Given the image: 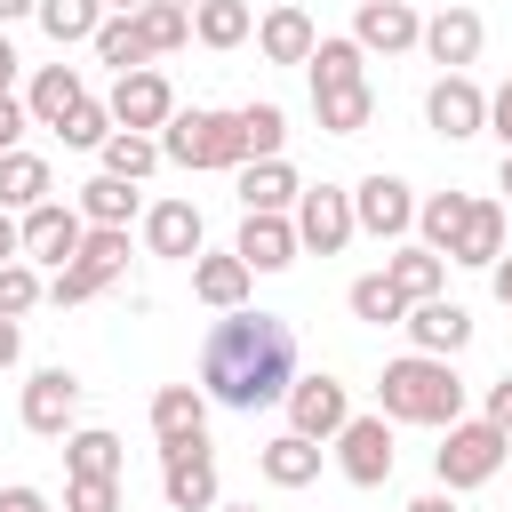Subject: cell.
Listing matches in <instances>:
<instances>
[{"label": "cell", "instance_id": "obj_1", "mask_svg": "<svg viewBox=\"0 0 512 512\" xmlns=\"http://www.w3.org/2000/svg\"><path fill=\"white\" fill-rule=\"evenodd\" d=\"M296 384V328L280 312H224L200 344V392L216 408H272L280 392Z\"/></svg>", "mask_w": 512, "mask_h": 512}, {"label": "cell", "instance_id": "obj_2", "mask_svg": "<svg viewBox=\"0 0 512 512\" xmlns=\"http://www.w3.org/2000/svg\"><path fill=\"white\" fill-rule=\"evenodd\" d=\"M376 408L392 424H456L464 416V376L440 352H408V360H392L376 376Z\"/></svg>", "mask_w": 512, "mask_h": 512}, {"label": "cell", "instance_id": "obj_3", "mask_svg": "<svg viewBox=\"0 0 512 512\" xmlns=\"http://www.w3.org/2000/svg\"><path fill=\"white\" fill-rule=\"evenodd\" d=\"M160 160H176V168H240L248 160L240 112H168L160 120Z\"/></svg>", "mask_w": 512, "mask_h": 512}, {"label": "cell", "instance_id": "obj_4", "mask_svg": "<svg viewBox=\"0 0 512 512\" xmlns=\"http://www.w3.org/2000/svg\"><path fill=\"white\" fill-rule=\"evenodd\" d=\"M440 432H448V440L432 448V472H440V488H448V496H464V488L496 480V472H504V456H512V440H504L488 416H480V424H464V416H456V424H440Z\"/></svg>", "mask_w": 512, "mask_h": 512}, {"label": "cell", "instance_id": "obj_5", "mask_svg": "<svg viewBox=\"0 0 512 512\" xmlns=\"http://www.w3.org/2000/svg\"><path fill=\"white\" fill-rule=\"evenodd\" d=\"M120 272H128V224H88L80 256L56 264V280H48V304H88V296H104Z\"/></svg>", "mask_w": 512, "mask_h": 512}, {"label": "cell", "instance_id": "obj_6", "mask_svg": "<svg viewBox=\"0 0 512 512\" xmlns=\"http://www.w3.org/2000/svg\"><path fill=\"white\" fill-rule=\"evenodd\" d=\"M16 240H24V264H72L80 256V240H88V216L72 208V200H40V208H24L16 216Z\"/></svg>", "mask_w": 512, "mask_h": 512}, {"label": "cell", "instance_id": "obj_7", "mask_svg": "<svg viewBox=\"0 0 512 512\" xmlns=\"http://www.w3.org/2000/svg\"><path fill=\"white\" fill-rule=\"evenodd\" d=\"M336 472H344L352 488H384V480H392V416H384V408L336 424Z\"/></svg>", "mask_w": 512, "mask_h": 512}, {"label": "cell", "instance_id": "obj_8", "mask_svg": "<svg viewBox=\"0 0 512 512\" xmlns=\"http://www.w3.org/2000/svg\"><path fill=\"white\" fill-rule=\"evenodd\" d=\"M160 496H168V512H216V448H208V432L160 448Z\"/></svg>", "mask_w": 512, "mask_h": 512}, {"label": "cell", "instance_id": "obj_9", "mask_svg": "<svg viewBox=\"0 0 512 512\" xmlns=\"http://www.w3.org/2000/svg\"><path fill=\"white\" fill-rule=\"evenodd\" d=\"M288 224H296V248H312V256H336L360 232L352 224V192H336V184H304L296 208H288Z\"/></svg>", "mask_w": 512, "mask_h": 512}, {"label": "cell", "instance_id": "obj_10", "mask_svg": "<svg viewBox=\"0 0 512 512\" xmlns=\"http://www.w3.org/2000/svg\"><path fill=\"white\" fill-rule=\"evenodd\" d=\"M352 224L360 232H376V240H400V232H416V192L400 184V176H360L352 184Z\"/></svg>", "mask_w": 512, "mask_h": 512}, {"label": "cell", "instance_id": "obj_11", "mask_svg": "<svg viewBox=\"0 0 512 512\" xmlns=\"http://www.w3.org/2000/svg\"><path fill=\"white\" fill-rule=\"evenodd\" d=\"M104 112H112V128H144V136H152V128L176 112V88H168L152 64H136V72H120V80H112Z\"/></svg>", "mask_w": 512, "mask_h": 512}, {"label": "cell", "instance_id": "obj_12", "mask_svg": "<svg viewBox=\"0 0 512 512\" xmlns=\"http://www.w3.org/2000/svg\"><path fill=\"white\" fill-rule=\"evenodd\" d=\"M424 120H432L448 144L480 136V128H488V96H480V80H472V72H440L432 96H424Z\"/></svg>", "mask_w": 512, "mask_h": 512}, {"label": "cell", "instance_id": "obj_13", "mask_svg": "<svg viewBox=\"0 0 512 512\" xmlns=\"http://www.w3.org/2000/svg\"><path fill=\"white\" fill-rule=\"evenodd\" d=\"M280 400H288V432H304V440H336V424L352 416V392L336 376H296Z\"/></svg>", "mask_w": 512, "mask_h": 512}, {"label": "cell", "instance_id": "obj_14", "mask_svg": "<svg viewBox=\"0 0 512 512\" xmlns=\"http://www.w3.org/2000/svg\"><path fill=\"white\" fill-rule=\"evenodd\" d=\"M480 40H488L480 8H440V16H424V32H416V48H424L440 72H464V64H480Z\"/></svg>", "mask_w": 512, "mask_h": 512}, {"label": "cell", "instance_id": "obj_15", "mask_svg": "<svg viewBox=\"0 0 512 512\" xmlns=\"http://www.w3.org/2000/svg\"><path fill=\"white\" fill-rule=\"evenodd\" d=\"M72 416H80V376H72V368H40V376L24 384V432L64 440Z\"/></svg>", "mask_w": 512, "mask_h": 512}, {"label": "cell", "instance_id": "obj_16", "mask_svg": "<svg viewBox=\"0 0 512 512\" xmlns=\"http://www.w3.org/2000/svg\"><path fill=\"white\" fill-rule=\"evenodd\" d=\"M400 328H408V344H416V352H440V360H456V352L472 344V312H464V304H448V296L408 304V312H400Z\"/></svg>", "mask_w": 512, "mask_h": 512}, {"label": "cell", "instance_id": "obj_17", "mask_svg": "<svg viewBox=\"0 0 512 512\" xmlns=\"http://www.w3.org/2000/svg\"><path fill=\"white\" fill-rule=\"evenodd\" d=\"M200 208L192 200H160V208H144V248L152 256H168V264H192L200 256Z\"/></svg>", "mask_w": 512, "mask_h": 512}, {"label": "cell", "instance_id": "obj_18", "mask_svg": "<svg viewBox=\"0 0 512 512\" xmlns=\"http://www.w3.org/2000/svg\"><path fill=\"white\" fill-rule=\"evenodd\" d=\"M416 32H424V16H416L408 0H360V16H352V40H360V48H376V56L416 48Z\"/></svg>", "mask_w": 512, "mask_h": 512}, {"label": "cell", "instance_id": "obj_19", "mask_svg": "<svg viewBox=\"0 0 512 512\" xmlns=\"http://www.w3.org/2000/svg\"><path fill=\"white\" fill-rule=\"evenodd\" d=\"M232 176H240V208H248V216H288L296 192H304L288 160H240Z\"/></svg>", "mask_w": 512, "mask_h": 512}, {"label": "cell", "instance_id": "obj_20", "mask_svg": "<svg viewBox=\"0 0 512 512\" xmlns=\"http://www.w3.org/2000/svg\"><path fill=\"white\" fill-rule=\"evenodd\" d=\"M232 256H240L248 272H288L304 248H296V224H288V216H248L240 240H232Z\"/></svg>", "mask_w": 512, "mask_h": 512}, {"label": "cell", "instance_id": "obj_21", "mask_svg": "<svg viewBox=\"0 0 512 512\" xmlns=\"http://www.w3.org/2000/svg\"><path fill=\"white\" fill-rule=\"evenodd\" d=\"M384 280H392L408 304H424V296H448V256H440V248H424V240H400V248L384 256Z\"/></svg>", "mask_w": 512, "mask_h": 512}, {"label": "cell", "instance_id": "obj_22", "mask_svg": "<svg viewBox=\"0 0 512 512\" xmlns=\"http://www.w3.org/2000/svg\"><path fill=\"white\" fill-rule=\"evenodd\" d=\"M208 432V392L200 384H160L152 392V440L176 448V440H200Z\"/></svg>", "mask_w": 512, "mask_h": 512}, {"label": "cell", "instance_id": "obj_23", "mask_svg": "<svg viewBox=\"0 0 512 512\" xmlns=\"http://www.w3.org/2000/svg\"><path fill=\"white\" fill-rule=\"evenodd\" d=\"M496 256H504V208L496 200H472L464 224H456V240H448V264H480L488 272Z\"/></svg>", "mask_w": 512, "mask_h": 512}, {"label": "cell", "instance_id": "obj_24", "mask_svg": "<svg viewBox=\"0 0 512 512\" xmlns=\"http://www.w3.org/2000/svg\"><path fill=\"white\" fill-rule=\"evenodd\" d=\"M248 280H256V272H248L232 248H224V256H192V296H200L208 312H240V304H248Z\"/></svg>", "mask_w": 512, "mask_h": 512}, {"label": "cell", "instance_id": "obj_25", "mask_svg": "<svg viewBox=\"0 0 512 512\" xmlns=\"http://www.w3.org/2000/svg\"><path fill=\"white\" fill-rule=\"evenodd\" d=\"M312 40H320V32H312V16H304V8H288V0H280V8H264V24H256L264 64H304V56H312Z\"/></svg>", "mask_w": 512, "mask_h": 512}, {"label": "cell", "instance_id": "obj_26", "mask_svg": "<svg viewBox=\"0 0 512 512\" xmlns=\"http://www.w3.org/2000/svg\"><path fill=\"white\" fill-rule=\"evenodd\" d=\"M256 472H264L272 488H304V480H320V440L280 432V440H264V448H256Z\"/></svg>", "mask_w": 512, "mask_h": 512}, {"label": "cell", "instance_id": "obj_27", "mask_svg": "<svg viewBox=\"0 0 512 512\" xmlns=\"http://www.w3.org/2000/svg\"><path fill=\"white\" fill-rule=\"evenodd\" d=\"M48 192H56V176H48V160H40V152H24V144H16V152H0V208H8V216L40 208Z\"/></svg>", "mask_w": 512, "mask_h": 512}, {"label": "cell", "instance_id": "obj_28", "mask_svg": "<svg viewBox=\"0 0 512 512\" xmlns=\"http://www.w3.org/2000/svg\"><path fill=\"white\" fill-rule=\"evenodd\" d=\"M360 56H368L360 40H312V56H304L312 96H328V88H360V80H368V64H360Z\"/></svg>", "mask_w": 512, "mask_h": 512}, {"label": "cell", "instance_id": "obj_29", "mask_svg": "<svg viewBox=\"0 0 512 512\" xmlns=\"http://www.w3.org/2000/svg\"><path fill=\"white\" fill-rule=\"evenodd\" d=\"M80 96H88V88H80V72H72V64H40V72H32V96H24V112H32V128H56Z\"/></svg>", "mask_w": 512, "mask_h": 512}, {"label": "cell", "instance_id": "obj_30", "mask_svg": "<svg viewBox=\"0 0 512 512\" xmlns=\"http://www.w3.org/2000/svg\"><path fill=\"white\" fill-rule=\"evenodd\" d=\"M64 472H72V480H120V440H112L104 424L64 432Z\"/></svg>", "mask_w": 512, "mask_h": 512}, {"label": "cell", "instance_id": "obj_31", "mask_svg": "<svg viewBox=\"0 0 512 512\" xmlns=\"http://www.w3.org/2000/svg\"><path fill=\"white\" fill-rule=\"evenodd\" d=\"M96 152H104V176H128V184H144L160 168V136H144V128H112Z\"/></svg>", "mask_w": 512, "mask_h": 512}, {"label": "cell", "instance_id": "obj_32", "mask_svg": "<svg viewBox=\"0 0 512 512\" xmlns=\"http://www.w3.org/2000/svg\"><path fill=\"white\" fill-rule=\"evenodd\" d=\"M248 32H256L248 0H200V8H192V40H200V48H240Z\"/></svg>", "mask_w": 512, "mask_h": 512}, {"label": "cell", "instance_id": "obj_33", "mask_svg": "<svg viewBox=\"0 0 512 512\" xmlns=\"http://www.w3.org/2000/svg\"><path fill=\"white\" fill-rule=\"evenodd\" d=\"M88 48H96V64H112V72H136V64H152V48H144L136 16H104V24L88 32Z\"/></svg>", "mask_w": 512, "mask_h": 512}, {"label": "cell", "instance_id": "obj_34", "mask_svg": "<svg viewBox=\"0 0 512 512\" xmlns=\"http://www.w3.org/2000/svg\"><path fill=\"white\" fill-rule=\"evenodd\" d=\"M312 112H320L328 136H360V128L376 120V88H368V80H360V88H328V96H312Z\"/></svg>", "mask_w": 512, "mask_h": 512}, {"label": "cell", "instance_id": "obj_35", "mask_svg": "<svg viewBox=\"0 0 512 512\" xmlns=\"http://www.w3.org/2000/svg\"><path fill=\"white\" fill-rule=\"evenodd\" d=\"M72 208H80L88 224H128V216H136V184H128V176H88Z\"/></svg>", "mask_w": 512, "mask_h": 512}, {"label": "cell", "instance_id": "obj_36", "mask_svg": "<svg viewBox=\"0 0 512 512\" xmlns=\"http://www.w3.org/2000/svg\"><path fill=\"white\" fill-rule=\"evenodd\" d=\"M32 16H40V32H48L56 48H72V40H88V32L104 24V0H40Z\"/></svg>", "mask_w": 512, "mask_h": 512}, {"label": "cell", "instance_id": "obj_37", "mask_svg": "<svg viewBox=\"0 0 512 512\" xmlns=\"http://www.w3.org/2000/svg\"><path fill=\"white\" fill-rule=\"evenodd\" d=\"M352 320H368V328H400V312H408V296L384 280V272H368V280H352Z\"/></svg>", "mask_w": 512, "mask_h": 512}, {"label": "cell", "instance_id": "obj_38", "mask_svg": "<svg viewBox=\"0 0 512 512\" xmlns=\"http://www.w3.org/2000/svg\"><path fill=\"white\" fill-rule=\"evenodd\" d=\"M136 32H144L152 56H168V48L192 40V8H176V0H144V8H136Z\"/></svg>", "mask_w": 512, "mask_h": 512}, {"label": "cell", "instance_id": "obj_39", "mask_svg": "<svg viewBox=\"0 0 512 512\" xmlns=\"http://www.w3.org/2000/svg\"><path fill=\"white\" fill-rule=\"evenodd\" d=\"M464 208H472V192H432V200H416V232H424V248H440V256H448V240H456Z\"/></svg>", "mask_w": 512, "mask_h": 512}, {"label": "cell", "instance_id": "obj_40", "mask_svg": "<svg viewBox=\"0 0 512 512\" xmlns=\"http://www.w3.org/2000/svg\"><path fill=\"white\" fill-rule=\"evenodd\" d=\"M240 136H248V160H280L288 112H280V104H240Z\"/></svg>", "mask_w": 512, "mask_h": 512}, {"label": "cell", "instance_id": "obj_41", "mask_svg": "<svg viewBox=\"0 0 512 512\" xmlns=\"http://www.w3.org/2000/svg\"><path fill=\"white\" fill-rule=\"evenodd\" d=\"M48 296V280H40V264H24V256H8L0 264V320H24L32 304Z\"/></svg>", "mask_w": 512, "mask_h": 512}, {"label": "cell", "instance_id": "obj_42", "mask_svg": "<svg viewBox=\"0 0 512 512\" xmlns=\"http://www.w3.org/2000/svg\"><path fill=\"white\" fill-rule=\"evenodd\" d=\"M56 136H64V144H72V152H96V144H104V136H112V112H104V104H96V96H80V104H72V112H64V120H56Z\"/></svg>", "mask_w": 512, "mask_h": 512}, {"label": "cell", "instance_id": "obj_43", "mask_svg": "<svg viewBox=\"0 0 512 512\" xmlns=\"http://www.w3.org/2000/svg\"><path fill=\"white\" fill-rule=\"evenodd\" d=\"M64 512H120V480H64Z\"/></svg>", "mask_w": 512, "mask_h": 512}, {"label": "cell", "instance_id": "obj_44", "mask_svg": "<svg viewBox=\"0 0 512 512\" xmlns=\"http://www.w3.org/2000/svg\"><path fill=\"white\" fill-rule=\"evenodd\" d=\"M24 128H32V112H24L16 96H0V152H16V144H24Z\"/></svg>", "mask_w": 512, "mask_h": 512}, {"label": "cell", "instance_id": "obj_45", "mask_svg": "<svg viewBox=\"0 0 512 512\" xmlns=\"http://www.w3.org/2000/svg\"><path fill=\"white\" fill-rule=\"evenodd\" d=\"M488 424L512 440V376H504V384H488Z\"/></svg>", "mask_w": 512, "mask_h": 512}, {"label": "cell", "instance_id": "obj_46", "mask_svg": "<svg viewBox=\"0 0 512 512\" xmlns=\"http://www.w3.org/2000/svg\"><path fill=\"white\" fill-rule=\"evenodd\" d=\"M488 128H496V136H504V152H512V80L488 96Z\"/></svg>", "mask_w": 512, "mask_h": 512}, {"label": "cell", "instance_id": "obj_47", "mask_svg": "<svg viewBox=\"0 0 512 512\" xmlns=\"http://www.w3.org/2000/svg\"><path fill=\"white\" fill-rule=\"evenodd\" d=\"M0 512H48V496H40V488H24V480H16V488H0Z\"/></svg>", "mask_w": 512, "mask_h": 512}, {"label": "cell", "instance_id": "obj_48", "mask_svg": "<svg viewBox=\"0 0 512 512\" xmlns=\"http://www.w3.org/2000/svg\"><path fill=\"white\" fill-rule=\"evenodd\" d=\"M16 352H24V320H0V368H16Z\"/></svg>", "mask_w": 512, "mask_h": 512}, {"label": "cell", "instance_id": "obj_49", "mask_svg": "<svg viewBox=\"0 0 512 512\" xmlns=\"http://www.w3.org/2000/svg\"><path fill=\"white\" fill-rule=\"evenodd\" d=\"M488 280H496V304L512 312V256H496V264H488Z\"/></svg>", "mask_w": 512, "mask_h": 512}, {"label": "cell", "instance_id": "obj_50", "mask_svg": "<svg viewBox=\"0 0 512 512\" xmlns=\"http://www.w3.org/2000/svg\"><path fill=\"white\" fill-rule=\"evenodd\" d=\"M16 64H24V56H16V48H8V32H0V96L16 88Z\"/></svg>", "mask_w": 512, "mask_h": 512}, {"label": "cell", "instance_id": "obj_51", "mask_svg": "<svg viewBox=\"0 0 512 512\" xmlns=\"http://www.w3.org/2000/svg\"><path fill=\"white\" fill-rule=\"evenodd\" d=\"M8 256H24V240H16V216L0 208V264H8Z\"/></svg>", "mask_w": 512, "mask_h": 512}, {"label": "cell", "instance_id": "obj_52", "mask_svg": "<svg viewBox=\"0 0 512 512\" xmlns=\"http://www.w3.org/2000/svg\"><path fill=\"white\" fill-rule=\"evenodd\" d=\"M408 512H456V496H448V488H432V496H416Z\"/></svg>", "mask_w": 512, "mask_h": 512}, {"label": "cell", "instance_id": "obj_53", "mask_svg": "<svg viewBox=\"0 0 512 512\" xmlns=\"http://www.w3.org/2000/svg\"><path fill=\"white\" fill-rule=\"evenodd\" d=\"M40 0H0V24H16V16H32Z\"/></svg>", "mask_w": 512, "mask_h": 512}, {"label": "cell", "instance_id": "obj_54", "mask_svg": "<svg viewBox=\"0 0 512 512\" xmlns=\"http://www.w3.org/2000/svg\"><path fill=\"white\" fill-rule=\"evenodd\" d=\"M136 8H144V0H104V16H136Z\"/></svg>", "mask_w": 512, "mask_h": 512}, {"label": "cell", "instance_id": "obj_55", "mask_svg": "<svg viewBox=\"0 0 512 512\" xmlns=\"http://www.w3.org/2000/svg\"><path fill=\"white\" fill-rule=\"evenodd\" d=\"M496 184H504V192H512V152H504V168H496Z\"/></svg>", "mask_w": 512, "mask_h": 512}, {"label": "cell", "instance_id": "obj_56", "mask_svg": "<svg viewBox=\"0 0 512 512\" xmlns=\"http://www.w3.org/2000/svg\"><path fill=\"white\" fill-rule=\"evenodd\" d=\"M216 512H256V504H216Z\"/></svg>", "mask_w": 512, "mask_h": 512}, {"label": "cell", "instance_id": "obj_57", "mask_svg": "<svg viewBox=\"0 0 512 512\" xmlns=\"http://www.w3.org/2000/svg\"><path fill=\"white\" fill-rule=\"evenodd\" d=\"M176 8H200V0H176Z\"/></svg>", "mask_w": 512, "mask_h": 512}, {"label": "cell", "instance_id": "obj_58", "mask_svg": "<svg viewBox=\"0 0 512 512\" xmlns=\"http://www.w3.org/2000/svg\"><path fill=\"white\" fill-rule=\"evenodd\" d=\"M504 464H512V456H504Z\"/></svg>", "mask_w": 512, "mask_h": 512}]
</instances>
